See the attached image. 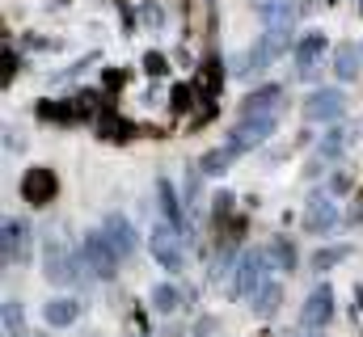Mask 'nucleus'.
<instances>
[{
  "instance_id": "nucleus-1",
  "label": "nucleus",
  "mask_w": 363,
  "mask_h": 337,
  "mask_svg": "<svg viewBox=\"0 0 363 337\" xmlns=\"http://www.w3.org/2000/svg\"><path fill=\"white\" fill-rule=\"evenodd\" d=\"M291 51V25H267V34L241 55V59H233V72L237 76H254L258 68H271L279 55H287Z\"/></svg>"
},
{
  "instance_id": "nucleus-2",
  "label": "nucleus",
  "mask_w": 363,
  "mask_h": 337,
  "mask_svg": "<svg viewBox=\"0 0 363 337\" xmlns=\"http://www.w3.org/2000/svg\"><path fill=\"white\" fill-rule=\"evenodd\" d=\"M85 257H77V253L64 245V236L60 232H51L47 241H43V274H47V282H55V287H77L85 274Z\"/></svg>"
},
{
  "instance_id": "nucleus-3",
  "label": "nucleus",
  "mask_w": 363,
  "mask_h": 337,
  "mask_svg": "<svg viewBox=\"0 0 363 337\" xmlns=\"http://www.w3.org/2000/svg\"><path fill=\"white\" fill-rule=\"evenodd\" d=\"M267 274H271V253H267V249H250L241 261H237V274H233V295H237V299H250L262 282H271Z\"/></svg>"
},
{
  "instance_id": "nucleus-4",
  "label": "nucleus",
  "mask_w": 363,
  "mask_h": 337,
  "mask_svg": "<svg viewBox=\"0 0 363 337\" xmlns=\"http://www.w3.org/2000/svg\"><path fill=\"white\" fill-rule=\"evenodd\" d=\"M274 135V114H241V122L228 131V148L233 152H254Z\"/></svg>"
},
{
  "instance_id": "nucleus-5",
  "label": "nucleus",
  "mask_w": 363,
  "mask_h": 337,
  "mask_svg": "<svg viewBox=\"0 0 363 337\" xmlns=\"http://www.w3.org/2000/svg\"><path fill=\"white\" fill-rule=\"evenodd\" d=\"M118 261H123V253L114 249V241L106 236V228L85 236V265H89L101 282H110V278L118 274Z\"/></svg>"
},
{
  "instance_id": "nucleus-6",
  "label": "nucleus",
  "mask_w": 363,
  "mask_h": 337,
  "mask_svg": "<svg viewBox=\"0 0 363 337\" xmlns=\"http://www.w3.org/2000/svg\"><path fill=\"white\" fill-rule=\"evenodd\" d=\"M347 114V93L342 88H313L304 97V118L308 122H342Z\"/></svg>"
},
{
  "instance_id": "nucleus-7",
  "label": "nucleus",
  "mask_w": 363,
  "mask_h": 337,
  "mask_svg": "<svg viewBox=\"0 0 363 337\" xmlns=\"http://www.w3.org/2000/svg\"><path fill=\"white\" fill-rule=\"evenodd\" d=\"M152 257L165 270H186V253H182V228H174L169 219L152 228Z\"/></svg>"
},
{
  "instance_id": "nucleus-8",
  "label": "nucleus",
  "mask_w": 363,
  "mask_h": 337,
  "mask_svg": "<svg viewBox=\"0 0 363 337\" xmlns=\"http://www.w3.org/2000/svg\"><path fill=\"white\" fill-rule=\"evenodd\" d=\"M304 228L317 232V236H325L330 228H338V202H334V194H313L304 202Z\"/></svg>"
},
{
  "instance_id": "nucleus-9",
  "label": "nucleus",
  "mask_w": 363,
  "mask_h": 337,
  "mask_svg": "<svg viewBox=\"0 0 363 337\" xmlns=\"http://www.w3.org/2000/svg\"><path fill=\"white\" fill-rule=\"evenodd\" d=\"M330 316H334V287L321 282V287L304 299V308H300V325H304V329H325Z\"/></svg>"
},
{
  "instance_id": "nucleus-10",
  "label": "nucleus",
  "mask_w": 363,
  "mask_h": 337,
  "mask_svg": "<svg viewBox=\"0 0 363 337\" xmlns=\"http://www.w3.org/2000/svg\"><path fill=\"white\" fill-rule=\"evenodd\" d=\"M330 51V42H325V34H304V38H296V76L300 81H313L317 76V59Z\"/></svg>"
},
{
  "instance_id": "nucleus-11",
  "label": "nucleus",
  "mask_w": 363,
  "mask_h": 337,
  "mask_svg": "<svg viewBox=\"0 0 363 337\" xmlns=\"http://www.w3.org/2000/svg\"><path fill=\"white\" fill-rule=\"evenodd\" d=\"M55 190H60V181H55L51 168H26V177H21V194H26L30 202L47 207V202L55 198Z\"/></svg>"
},
{
  "instance_id": "nucleus-12",
  "label": "nucleus",
  "mask_w": 363,
  "mask_h": 337,
  "mask_svg": "<svg viewBox=\"0 0 363 337\" xmlns=\"http://www.w3.org/2000/svg\"><path fill=\"white\" fill-rule=\"evenodd\" d=\"M0 245H4V265L26 261V253H30V224H26V219H4Z\"/></svg>"
},
{
  "instance_id": "nucleus-13",
  "label": "nucleus",
  "mask_w": 363,
  "mask_h": 337,
  "mask_svg": "<svg viewBox=\"0 0 363 337\" xmlns=\"http://www.w3.org/2000/svg\"><path fill=\"white\" fill-rule=\"evenodd\" d=\"M106 236L114 241V249L123 253V257H131V253L140 249V236H135V228H131V219L127 215H106Z\"/></svg>"
},
{
  "instance_id": "nucleus-14",
  "label": "nucleus",
  "mask_w": 363,
  "mask_h": 337,
  "mask_svg": "<svg viewBox=\"0 0 363 337\" xmlns=\"http://www.w3.org/2000/svg\"><path fill=\"white\" fill-rule=\"evenodd\" d=\"M330 68H334V76H338L342 84H351L355 76H359V68H363V51L351 47V42H342V47L330 55Z\"/></svg>"
},
{
  "instance_id": "nucleus-15",
  "label": "nucleus",
  "mask_w": 363,
  "mask_h": 337,
  "mask_svg": "<svg viewBox=\"0 0 363 337\" xmlns=\"http://www.w3.org/2000/svg\"><path fill=\"white\" fill-rule=\"evenodd\" d=\"M254 8L262 13L267 25H296V17H300L296 0H254Z\"/></svg>"
},
{
  "instance_id": "nucleus-16",
  "label": "nucleus",
  "mask_w": 363,
  "mask_h": 337,
  "mask_svg": "<svg viewBox=\"0 0 363 337\" xmlns=\"http://www.w3.org/2000/svg\"><path fill=\"white\" fill-rule=\"evenodd\" d=\"M279 101H283V88H279V84H262V88H254V93L241 101V114H274Z\"/></svg>"
},
{
  "instance_id": "nucleus-17",
  "label": "nucleus",
  "mask_w": 363,
  "mask_h": 337,
  "mask_svg": "<svg viewBox=\"0 0 363 337\" xmlns=\"http://www.w3.org/2000/svg\"><path fill=\"white\" fill-rule=\"evenodd\" d=\"M43 316H47V325H51V329H68V325L81 316V304H77V299H68V295H60V299H51V304L43 308Z\"/></svg>"
},
{
  "instance_id": "nucleus-18",
  "label": "nucleus",
  "mask_w": 363,
  "mask_h": 337,
  "mask_svg": "<svg viewBox=\"0 0 363 337\" xmlns=\"http://www.w3.org/2000/svg\"><path fill=\"white\" fill-rule=\"evenodd\" d=\"M351 135H355L351 127H338V122H330V135L321 139L317 156H321V161H338V156H342V152L351 148Z\"/></svg>"
},
{
  "instance_id": "nucleus-19",
  "label": "nucleus",
  "mask_w": 363,
  "mask_h": 337,
  "mask_svg": "<svg viewBox=\"0 0 363 337\" xmlns=\"http://www.w3.org/2000/svg\"><path fill=\"white\" fill-rule=\"evenodd\" d=\"M241 152H233L228 144L224 148H211V152H203V161H199V173L203 177H220V173H228L233 168V161H237Z\"/></svg>"
},
{
  "instance_id": "nucleus-20",
  "label": "nucleus",
  "mask_w": 363,
  "mask_h": 337,
  "mask_svg": "<svg viewBox=\"0 0 363 337\" xmlns=\"http://www.w3.org/2000/svg\"><path fill=\"white\" fill-rule=\"evenodd\" d=\"M279 304H283V287H279V282H262V287L250 295V308H254L258 316H274Z\"/></svg>"
},
{
  "instance_id": "nucleus-21",
  "label": "nucleus",
  "mask_w": 363,
  "mask_h": 337,
  "mask_svg": "<svg viewBox=\"0 0 363 337\" xmlns=\"http://www.w3.org/2000/svg\"><path fill=\"white\" fill-rule=\"evenodd\" d=\"M157 198H161V211H165V219H169L174 228H182V232H186V228H190V219L182 215V207H178V194H174V185H169L165 177L157 181Z\"/></svg>"
},
{
  "instance_id": "nucleus-22",
  "label": "nucleus",
  "mask_w": 363,
  "mask_h": 337,
  "mask_svg": "<svg viewBox=\"0 0 363 337\" xmlns=\"http://www.w3.org/2000/svg\"><path fill=\"white\" fill-rule=\"evenodd\" d=\"M152 308H157L161 316L178 312V308H182V291H178V287H169V282H157V287H152Z\"/></svg>"
},
{
  "instance_id": "nucleus-23",
  "label": "nucleus",
  "mask_w": 363,
  "mask_h": 337,
  "mask_svg": "<svg viewBox=\"0 0 363 337\" xmlns=\"http://www.w3.org/2000/svg\"><path fill=\"white\" fill-rule=\"evenodd\" d=\"M4 337H26V312H21V299H4Z\"/></svg>"
},
{
  "instance_id": "nucleus-24",
  "label": "nucleus",
  "mask_w": 363,
  "mask_h": 337,
  "mask_svg": "<svg viewBox=\"0 0 363 337\" xmlns=\"http://www.w3.org/2000/svg\"><path fill=\"white\" fill-rule=\"evenodd\" d=\"M271 261L279 265V270H296V249H291V241L287 236H279V241H271Z\"/></svg>"
},
{
  "instance_id": "nucleus-25",
  "label": "nucleus",
  "mask_w": 363,
  "mask_h": 337,
  "mask_svg": "<svg viewBox=\"0 0 363 337\" xmlns=\"http://www.w3.org/2000/svg\"><path fill=\"white\" fill-rule=\"evenodd\" d=\"M351 249L347 245H330V249H317L313 253V270H330V265H338V261H347Z\"/></svg>"
},
{
  "instance_id": "nucleus-26",
  "label": "nucleus",
  "mask_w": 363,
  "mask_h": 337,
  "mask_svg": "<svg viewBox=\"0 0 363 337\" xmlns=\"http://www.w3.org/2000/svg\"><path fill=\"white\" fill-rule=\"evenodd\" d=\"M140 17H144L148 30H161V25H165V8H161L157 0H144V4H140Z\"/></svg>"
},
{
  "instance_id": "nucleus-27",
  "label": "nucleus",
  "mask_w": 363,
  "mask_h": 337,
  "mask_svg": "<svg viewBox=\"0 0 363 337\" xmlns=\"http://www.w3.org/2000/svg\"><path fill=\"white\" fill-rule=\"evenodd\" d=\"M228 207H233V194H220V198H216V211H220V215H224V211H228Z\"/></svg>"
},
{
  "instance_id": "nucleus-28",
  "label": "nucleus",
  "mask_w": 363,
  "mask_h": 337,
  "mask_svg": "<svg viewBox=\"0 0 363 337\" xmlns=\"http://www.w3.org/2000/svg\"><path fill=\"white\" fill-rule=\"evenodd\" d=\"M351 224H363V207H355V211H351Z\"/></svg>"
},
{
  "instance_id": "nucleus-29",
  "label": "nucleus",
  "mask_w": 363,
  "mask_h": 337,
  "mask_svg": "<svg viewBox=\"0 0 363 337\" xmlns=\"http://www.w3.org/2000/svg\"><path fill=\"white\" fill-rule=\"evenodd\" d=\"M300 337H317V329H304V333H300Z\"/></svg>"
},
{
  "instance_id": "nucleus-30",
  "label": "nucleus",
  "mask_w": 363,
  "mask_h": 337,
  "mask_svg": "<svg viewBox=\"0 0 363 337\" xmlns=\"http://www.w3.org/2000/svg\"><path fill=\"white\" fill-rule=\"evenodd\" d=\"M207 329H211V325H203V329H199V333H194V337H203V333H207Z\"/></svg>"
},
{
  "instance_id": "nucleus-31",
  "label": "nucleus",
  "mask_w": 363,
  "mask_h": 337,
  "mask_svg": "<svg viewBox=\"0 0 363 337\" xmlns=\"http://www.w3.org/2000/svg\"><path fill=\"white\" fill-rule=\"evenodd\" d=\"M26 337H47V333H26Z\"/></svg>"
},
{
  "instance_id": "nucleus-32",
  "label": "nucleus",
  "mask_w": 363,
  "mask_h": 337,
  "mask_svg": "<svg viewBox=\"0 0 363 337\" xmlns=\"http://www.w3.org/2000/svg\"><path fill=\"white\" fill-rule=\"evenodd\" d=\"M325 4H338V0H325Z\"/></svg>"
},
{
  "instance_id": "nucleus-33",
  "label": "nucleus",
  "mask_w": 363,
  "mask_h": 337,
  "mask_svg": "<svg viewBox=\"0 0 363 337\" xmlns=\"http://www.w3.org/2000/svg\"><path fill=\"white\" fill-rule=\"evenodd\" d=\"M359 13H363V0H359Z\"/></svg>"
}]
</instances>
